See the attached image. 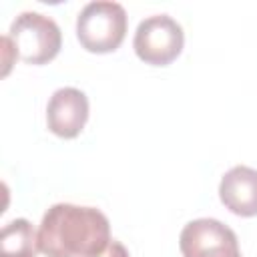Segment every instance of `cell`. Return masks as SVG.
Here are the masks:
<instances>
[{
	"mask_svg": "<svg viewBox=\"0 0 257 257\" xmlns=\"http://www.w3.org/2000/svg\"><path fill=\"white\" fill-rule=\"evenodd\" d=\"M110 243V223L96 207L52 205L38 227V249L46 257H88Z\"/></svg>",
	"mask_w": 257,
	"mask_h": 257,
	"instance_id": "obj_1",
	"label": "cell"
},
{
	"mask_svg": "<svg viewBox=\"0 0 257 257\" xmlns=\"http://www.w3.org/2000/svg\"><path fill=\"white\" fill-rule=\"evenodd\" d=\"M126 34V10L112 0L88 2L76 16V38L94 54L114 52Z\"/></svg>",
	"mask_w": 257,
	"mask_h": 257,
	"instance_id": "obj_2",
	"label": "cell"
},
{
	"mask_svg": "<svg viewBox=\"0 0 257 257\" xmlns=\"http://www.w3.org/2000/svg\"><path fill=\"white\" fill-rule=\"evenodd\" d=\"M8 36L18 52V58L36 66L50 62L62 46V32L58 24L50 16L34 10L20 12L12 20Z\"/></svg>",
	"mask_w": 257,
	"mask_h": 257,
	"instance_id": "obj_3",
	"label": "cell"
},
{
	"mask_svg": "<svg viewBox=\"0 0 257 257\" xmlns=\"http://www.w3.org/2000/svg\"><path fill=\"white\" fill-rule=\"evenodd\" d=\"M185 32L169 14H153L139 22L133 38L137 56L151 66L171 64L183 50Z\"/></svg>",
	"mask_w": 257,
	"mask_h": 257,
	"instance_id": "obj_4",
	"label": "cell"
},
{
	"mask_svg": "<svg viewBox=\"0 0 257 257\" xmlns=\"http://www.w3.org/2000/svg\"><path fill=\"white\" fill-rule=\"evenodd\" d=\"M179 249L183 257H243L235 231L209 217L189 221L183 227Z\"/></svg>",
	"mask_w": 257,
	"mask_h": 257,
	"instance_id": "obj_5",
	"label": "cell"
},
{
	"mask_svg": "<svg viewBox=\"0 0 257 257\" xmlns=\"http://www.w3.org/2000/svg\"><path fill=\"white\" fill-rule=\"evenodd\" d=\"M88 120V98L80 88L62 86L52 92L46 104L48 131L60 139H74Z\"/></svg>",
	"mask_w": 257,
	"mask_h": 257,
	"instance_id": "obj_6",
	"label": "cell"
},
{
	"mask_svg": "<svg viewBox=\"0 0 257 257\" xmlns=\"http://www.w3.org/2000/svg\"><path fill=\"white\" fill-rule=\"evenodd\" d=\"M219 199L239 217L257 215V169L237 165L229 169L219 183Z\"/></svg>",
	"mask_w": 257,
	"mask_h": 257,
	"instance_id": "obj_7",
	"label": "cell"
},
{
	"mask_svg": "<svg viewBox=\"0 0 257 257\" xmlns=\"http://www.w3.org/2000/svg\"><path fill=\"white\" fill-rule=\"evenodd\" d=\"M38 233L28 219H14L2 227L0 257H36Z\"/></svg>",
	"mask_w": 257,
	"mask_h": 257,
	"instance_id": "obj_8",
	"label": "cell"
},
{
	"mask_svg": "<svg viewBox=\"0 0 257 257\" xmlns=\"http://www.w3.org/2000/svg\"><path fill=\"white\" fill-rule=\"evenodd\" d=\"M88 257H131V255H128L126 247H124L120 241L110 239V243H108L102 251H98V253H94V255H88Z\"/></svg>",
	"mask_w": 257,
	"mask_h": 257,
	"instance_id": "obj_9",
	"label": "cell"
}]
</instances>
